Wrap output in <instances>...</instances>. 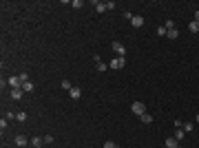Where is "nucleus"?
Listing matches in <instances>:
<instances>
[{"label":"nucleus","mask_w":199,"mask_h":148,"mask_svg":"<svg viewBox=\"0 0 199 148\" xmlns=\"http://www.w3.org/2000/svg\"><path fill=\"white\" fill-rule=\"evenodd\" d=\"M22 91H24V93H31V91H33V82H24V84H22Z\"/></svg>","instance_id":"dca6fc26"},{"label":"nucleus","mask_w":199,"mask_h":148,"mask_svg":"<svg viewBox=\"0 0 199 148\" xmlns=\"http://www.w3.org/2000/svg\"><path fill=\"white\" fill-rule=\"evenodd\" d=\"M111 46H113V51H115L119 58H124V55H126V46H124L122 42H111Z\"/></svg>","instance_id":"f03ea898"},{"label":"nucleus","mask_w":199,"mask_h":148,"mask_svg":"<svg viewBox=\"0 0 199 148\" xmlns=\"http://www.w3.org/2000/svg\"><path fill=\"white\" fill-rule=\"evenodd\" d=\"M102 148H117V144H115V141H111V139H109V141H104V146H102Z\"/></svg>","instance_id":"aec40b11"},{"label":"nucleus","mask_w":199,"mask_h":148,"mask_svg":"<svg viewBox=\"0 0 199 148\" xmlns=\"http://www.w3.org/2000/svg\"><path fill=\"white\" fill-rule=\"evenodd\" d=\"M195 22H199V9L195 11Z\"/></svg>","instance_id":"c85d7f7f"},{"label":"nucleus","mask_w":199,"mask_h":148,"mask_svg":"<svg viewBox=\"0 0 199 148\" xmlns=\"http://www.w3.org/2000/svg\"><path fill=\"white\" fill-rule=\"evenodd\" d=\"M115 7H117V5H115V2H113V0H109V2H106V9H109V11H113V9H115Z\"/></svg>","instance_id":"393cba45"},{"label":"nucleus","mask_w":199,"mask_h":148,"mask_svg":"<svg viewBox=\"0 0 199 148\" xmlns=\"http://www.w3.org/2000/svg\"><path fill=\"white\" fill-rule=\"evenodd\" d=\"M166 33H168L166 27H157V36H166Z\"/></svg>","instance_id":"b1692460"},{"label":"nucleus","mask_w":199,"mask_h":148,"mask_svg":"<svg viewBox=\"0 0 199 148\" xmlns=\"http://www.w3.org/2000/svg\"><path fill=\"white\" fill-rule=\"evenodd\" d=\"M62 88H64V91H71V88H73L71 80H62Z\"/></svg>","instance_id":"6ab92c4d"},{"label":"nucleus","mask_w":199,"mask_h":148,"mask_svg":"<svg viewBox=\"0 0 199 148\" xmlns=\"http://www.w3.org/2000/svg\"><path fill=\"white\" fill-rule=\"evenodd\" d=\"M172 137H175L177 141H182V139L186 137V133H184V131H175V135H172Z\"/></svg>","instance_id":"a211bd4d"},{"label":"nucleus","mask_w":199,"mask_h":148,"mask_svg":"<svg viewBox=\"0 0 199 148\" xmlns=\"http://www.w3.org/2000/svg\"><path fill=\"white\" fill-rule=\"evenodd\" d=\"M139 119H142V124H151V122H153V115L144 113V115H139Z\"/></svg>","instance_id":"4468645a"},{"label":"nucleus","mask_w":199,"mask_h":148,"mask_svg":"<svg viewBox=\"0 0 199 148\" xmlns=\"http://www.w3.org/2000/svg\"><path fill=\"white\" fill-rule=\"evenodd\" d=\"M124 64H126V58H113L111 60V69H124Z\"/></svg>","instance_id":"20e7f679"},{"label":"nucleus","mask_w":199,"mask_h":148,"mask_svg":"<svg viewBox=\"0 0 199 148\" xmlns=\"http://www.w3.org/2000/svg\"><path fill=\"white\" fill-rule=\"evenodd\" d=\"M13 141H16V146H27V144H31V139H27V137H24V135H16L13 137Z\"/></svg>","instance_id":"423d86ee"},{"label":"nucleus","mask_w":199,"mask_h":148,"mask_svg":"<svg viewBox=\"0 0 199 148\" xmlns=\"http://www.w3.org/2000/svg\"><path fill=\"white\" fill-rule=\"evenodd\" d=\"M131 111H133V113L139 117V115H144V113H146V104H144V102H133Z\"/></svg>","instance_id":"f257e3e1"},{"label":"nucleus","mask_w":199,"mask_h":148,"mask_svg":"<svg viewBox=\"0 0 199 148\" xmlns=\"http://www.w3.org/2000/svg\"><path fill=\"white\" fill-rule=\"evenodd\" d=\"M131 24L135 29H139V27H144V18L142 16H133V20H131Z\"/></svg>","instance_id":"6e6552de"},{"label":"nucleus","mask_w":199,"mask_h":148,"mask_svg":"<svg viewBox=\"0 0 199 148\" xmlns=\"http://www.w3.org/2000/svg\"><path fill=\"white\" fill-rule=\"evenodd\" d=\"M188 31H190V33H199V22H195V20L188 22Z\"/></svg>","instance_id":"9b49d317"},{"label":"nucleus","mask_w":199,"mask_h":148,"mask_svg":"<svg viewBox=\"0 0 199 148\" xmlns=\"http://www.w3.org/2000/svg\"><path fill=\"white\" fill-rule=\"evenodd\" d=\"M177 146H179V141H177L175 137H168V139H166V148H177Z\"/></svg>","instance_id":"f8f14e48"},{"label":"nucleus","mask_w":199,"mask_h":148,"mask_svg":"<svg viewBox=\"0 0 199 148\" xmlns=\"http://www.w3.org/2000/svg\"><path fill=\"white\" fill-rule=\"evenodd\" d=\"M93 7H95V11H97V13L109 11V9H106V2H97V0H95V2H93Z\"/></svg>","instance_id":"1a4fd4ad"},{"label":"nucleus","mask_w":199,"mask_h":148,"mask_svg":"<svg viewBox=\"0 0 199 148\" xmlns=\"http://www.w3.org/2000/svg\"><path fill=\"white\" fill-rule=\"evenodd\" d=\"M7 122H9V119H7V117H2V119H0V128H2V131H5V128H7Z\"/></svg>","instance_id":"a878e982"},{"label":"nucleus","mask_w":199,"mask_h":148,"mask_svg":"<svg viewBox=\"0 0 199 148\" xmlns=\"http://www.w3.org/2000/svg\"><path fill=\"white\" fill-rule=\"evenodd\" d=\"M31 146H36V148L44 146V137H31Z\"/></svg>","instance_id":"9d476101"},{"label":"nucleus","mask_w":199,"mask_h":148,"mask_svg":"<svg viewBox=\"0 0 199 148\" xmlns=\"http://www.w3.org/2000/svg\"><path fill=\"white\" fill-rule=\"evenodd\" d=\"M16 119H18V122H27V113H22V111H20V113H18V117H16Z\"/></svg>","instance_id":"412c9836"},{"label":"nucleus","mask_w":199,"mask_h":148,"mask_svg":"<svg viewBox=\"0 0 199 148\" xmlns=\"http://www.w3.org/2000/svg\"><path fill=\"white\" fill-rule=\"evenodd\" d=\"M166 36H168L170 40H177V38H179V31H177V29H170V31H168Z\"/></svg>","instance_id":"2eb2a0df"},{"label":"nucleus","mask_w":199,"mask_h":148,"mask_svg":"<svg viewBox=\"0 0 199 148\" xmlns=\"http://www.w3.org/2000/svg\"><path fill=\"white\" fill-rule=\"evenodd\" d=\"M177 148H184V146H182V144H179V146H177Z\"/></svg>","instance_id":"7c9ffc66"},{"label":"nucleus","mask_w":199,"mask_h":148,"mask_svg":"<svg viewBox=\"0 0 199 148\" xmlns=\"http://www.w3.org/2000/svg\"><path fill=\"white\" fill-rule=\"evenodd\" d=\"M164 27L170 31V29H175V22H172V20H166V24H164Z\"/></svg>","instance_id":"4be33fe9"},{"label":"nucleus","mask_w":199,"mask_h":148,"mask_svg":"<svg viewBox=\"0 0 199 148\" xmlns=\"http://www.w3.org/2000/svg\"><path fill=\"white\" fill-rule=\"evenodd\" d=\"M195 122H197V124H199V113H197V117H195Z\"/></svg>","instance_id":"c756f323"},{"label":"nucleus","mask_w":199,"mask_h":148,"mask_svg":"<svg viewBox=\"0 0 199 148\" xmlns=\"http://www.w3.org/2000/svg\"><path fill=\"white\" fill-rule=\"evenodd\" d=\"M22 88H11V97H13V100H22Z\"/></svg>","instance_id":"ddd939ff"},{"label":"nucleus","mask_w":199,"mask_h":148,"mask_svg":"<svg viewBox=\"0 0 199 148\" xmlns=\"http://www.w3.org/2000/svg\"><path fill=\"white\" fill-rule=\"evenodd\" d=\"M22 84H24V82H22L20 75H11V78H9V86H11V88H22Z\"/></svg>","instance_id":"7ed1b4c3"},{"label":"nucleus","mask_w":199,"mask_h":148,"mask_svg":"<svg viewBox=\"0 0 199 148\" xmlns=\"http://www.w3.org/2000/svg\"><path fill=\"white\" fill-rule=\"evenodd\" d=\"M93 60H95V66H97V71H100V73H102V71H106V69H109V64H106V62H104L102 58H100V55H95Z\"/></svg>","instance_id":"39448f33"},{"label":"nucleus","mask_w":199,"mask_h":148,"mask_svg":"<svg viewBox=\"0 0 199 148\" xmlns=\"http://www.w3.org/2000/svg\"><path fill=\"white\" fill-rule=\"evenodd\" d=\"M5 117H7V119H13V117H18V113H11V111H9V113H5Z\"/></svg>","instance_id":"cd10ccee"},{"label":"nucleus","mask_w":199,"mask_h":148,"mask_svg":"<svg viewBox=\"0 0 199 148\" xmlns=\"http://www.w3.org/2000/svg\"><path fill=\"white\" fill-rule=\"evenodd\" d=\"M44 144H53V135H44Z\"/></svg>","instance_id":"bb28decb"},{"label":"nucleus","mask_w":199,"mask_h":148,"mask_svg":"<svg viewBox=\"0 0 199 148\" xmlns=\"http://www.w3.org/2000/svg\"><path fill=\"white\" fill-rule=\"evenodd\" d=\"M73 7H75V9H80V7H84V2H82V0H73V2H71Z\"/></svg>","instance_id":"5701e85b"},{"label":"nucleus","mask_w":199,"mask_h":148,"mask_svg":"<svg viewBox=\"0 0 199 148\" xmlns=\"http://www.w3.org/2000/svg\"><path fill=\"white\" fill-rule=\"evenodd\" d=\"M182 128H184V133H190L195 128V124H192V122H186V124H182Z\"/></svg>","instance_id":"f3484780"},{"label":"nucleus","mask_w":199,"mask_h":148,"mask_svg":"<svg viewBox=\"0 0 199 148\" xmlns=\"http://www.w3.org/2000/svg\"><path fill=\"white\" fill-rule=\"evenodd\" d=\"M69 97H71V100H80V97H82V88L80 86H73L69 91Z\"/></svg>","instance_id":"0eeeda50"}]
</instances>
